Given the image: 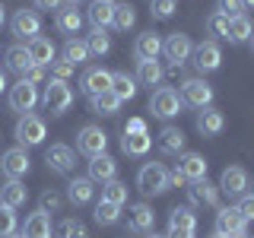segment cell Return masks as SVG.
Returning <instances> with one entry per match:
<instances>
[{
  "label": "cell",
  "mask_w": 254,
  "mask_h": 238,
  "mask_svg": "<svg viewBox=\"0 0 254 238\" xmlns=\"http://www.w3.org/2000/svg\"><path fill=\"white\" fill-rule=\"evenodd\" d=\"M137 187H140L146 197L162 194V190L169 187V172H165V165H159V162H146V165H143V169L137 172Z\"/></svg>",
  "instance_id": "1"
},
{
  "label": "cell",
  "mask_w": 254,
  "mask_h": 238,
  "mask_svg": "<svg viewBox=\"0 0 254 238\" xmlns=\"http://www.w3.org/2000/svg\"><path fill=\"white\" fill-rule=\"evenodd\" d=\"M181 108H185V102H181V95L169 89V86H162V89L153 92V99H149V111H153L156 118H162V121H169V118H178Z\"/></svg>",
  "instance_id": "2"
},
{
  "label": "cell",
  "mask_w": 254,
  "mask_h": 238,
  "mask_svg": "<svg viewBox=\"0 0 254 238\" xmlns=\"http://www.w3.org/2000/svg\"><path fill=\"white\" fill-rule=\"evenodd\" d=\"M42 105L51 111V115H64V111L73 105V89H70L67 83H61V79H51V83L45 86Z\"/></svg>",
  "instance_id": "3"
},
{
  "label": "cell",
  "mask_w": 254,
  "mask_h": 238,
  "mask_svg": "<svg viewBox=\"0 0 254 238\" xmlns=\"http://www.w3.org/2000/svg\"><path fill=\"white\" fill-rule=\"evenodd\" d=\"M105 146H108V133L102 130V127H95V124H86L83 130L76 133V149L79 153H86V156H102L105 153Z\"/></svg>",
  "instance_id": "4"
},
{
  "label": "cell",
  "mask_w": 254,
  "mask_h": 238,
  "mask_svg": "<svg viewBox=\"0 0 254 238\" xmlns=\"http://www.w3.org/2000/svg\"><path fill=\"white\" fill-rule=\"evenodd\" d=\"M190 51H194V42H190V35H185V32H172V35L162 42V54L172 60L175 70L190 58Z\"/></svg>",
  "instance_id": "5"
},
{
  "label": "cell",
  "mask_w": 254,
  "mask_h": 238,
  "mask_svg": "<svg viewBox=\"0 0 254 238\" xmlns=\"http://www.w3.org/2000/svg\"><path fill=\"white\" fill-rule=\"evenodd\" d=\"M245 226H248V219L238 213V206H222L216 213V235H222V238L245 235Z\"/></svg>",
  "instance_id": "6"
},
{
  "label": "cell",
  "mask_w": 254,
  "mask_h": 238,
  "mask_svg": "<svg viewBox=\"0 0 254 238\" xmlns=\"http://www.w3.org/2000/svg\"><path fill=\"white\" fill-rule=\"evenodd\" d=\"M181 102H188V105L194 108H210L213 105V86L203 83V79H185V86H181Z\"/></svg>",
  "instance_id": "7"
},
{
  "label": "cell",
  "mask_w": 254,
  "mask_h": 238,
  "mask_svg": "<svg viewBox=\"0 0 254 238\" xmlns=\"http://www.w3.org/2000/svg\"><path fill=\"white\" fill-rule=\"evenodd\" d=\"M16 140L22 146H38L45 140V121L38 115H22L19 124H16Z\"/></svg>",
  "instance_id": "8"
},
{
  "label": "cell",
  "mask_w": 254,
  "mask_h": 238,
  "mask_svg": "<svg viewBox=\"0 0 254 238\" xmlns=\"http://www.w3.org/2000/svg\"><path fill=\"white\" fill-rule=\"evenodd\" d=\"M190 58H194V67L200 70V73H213V70H219V63H222V51H219L216 42H203V45H197L194 51H190Z\"/></svg>",
  "instance_id": "9"
},
{
  "label": "cell",
  "mask_w": 254,
  "mask_h": 238,
  "mask_svg": "<svg viewBox=\"0 0 254 238\" xmlns=\"http://www.w3.org/2000/svg\"><path fill=\"white\" fill-rule=\"evenodd\" d=\"M35 105H38V89L32 83H26V79H19L10 89V108L19 111V115H29Z\"/></svg>",
  "instance_id": "10"
},
{
  "label": "cell",
  "mask_w": 254,
  "mask_h": 238,
  "mask_svg": "<svg viewBox=\"0 0 254 238\" xmlns=\"http://www.w3.org/2000/svg\"><path fill=\"white\" fill-rule=\"evenodd\" d=\"M0 172H3L6 178H22V175L29 172V153H26V146L6 149L3 159H0Z\"/></svg>",
  "instance_id": "11"
},
{
  "label": "cell",
  "mask_w": 254,
  "mask_h": 238,
  "mask_svg": "<svg viewBox=\"0 0 254 238\" xmlns=\"http://www.w3.org/2000/svg\"><path fill=\"white\" fill-rule=\"evenodd\" d=\"M45 162H48V169L51 172H58V175H70L73 172V149L70 146H64V143H54V146H48V153H45Z\"/></svg>",
  "instance_id": "12"
},
{
  "label": "cell",
  "mask_w": 254,
  "mask_h": 238,
  "mask_svg": "<svg viewBox=\"0 0 254 238\" xmlns=\"http://www.w3.org/2000/svg\"><path fill=\"white\" fill-rule=\"evenodd\" d=\"M79 89H83L86 95H102V92H108L111 89V73L108 70H102V67H89L83 73V79H79Z\"/></svg>",
  "instance_id": "13"
},
{
  "label": "cell",
  "mask_w": 254,
  "mask_h": 238,
  "mask_svg": "<svg viewBox=\"0 0 254 238\" xmlns=\"http://www.w3.org/2000/svg\"><path fill=\"white\" fill-rule=\"evenodd\" d=\"M10 29H13V35L16 38H35L38 35V29H42V19H38V13L35 10H19L13 16V22H10Z\"/></svg>",
  "instance_id": "14"
},
{
  "label": "cell",
  "mask_w": 254,
  "mask_h": 238,
  "mask_svg": "<svg viewBox=\"0 0 254 238\" xmlns=\"http://www.w3.org/2000/svg\"><path fill=\"white\" fill-rule=\"evenodd\" d=\"M26 51H29V58H32L35 67H51V60H54V42H51V38H45V35L29 38Z\"/></svg>",
  "instance_id": "15"
},
{
  "label": "cell",
  "mask_w": 254,
  "mask_h": 238,
  "mask_svg": "<svg viewBox=\"0 0 254 238\" xmlns=\"http://www.w3.org/2000/svg\"><path fill=\"white\" fill-rule=\"evenodd\" d=\"M175 172H181L188 181H200V178H206V159L200 153H181Z\"/></svg>",
  "instance_id": "16"
},
{
  "label": "cell",
  "mask_w": 254,
  "mask_h": 238,
  "mask_svg": "<svg viewBox=\"0 0 254 238\" xmlns=\"http://www.w3.org/2000/svg\"><path fill=\"white\" fill-rule=\"evenodd\" d=\"M153 226H156V213L146 203H137L127 210V229L130 232H153Z\"/></svg>",
  "instance_id": "17"
},
{
  "label": "cell",
  "mask_w": 254,
  "mask_h": 238,
  "mask_svg": "<svg viewBox=\"0 0 254 238\" xmlns=\"http://www.w3.org/2000/svg\"><path fill=\"white\" fill-rule=\"evenodd\" d=\"M133 54H137V60H159V54H162V38H159L156 32H143V35H137Z\"/></svg>",
  "instance_id": "18"
},
{
  "label": "cell",
  "mask_w": 254,
  "mask_h": 238,
  "mask_svg": "<svg viewBox=\"0 0 254 238\" xmlns=\"http://www.w3.org/2000/svg\"><path fill=\"white\" fill-rule=\"evenodd\" d=\"M115 175H118V162L108 153L89 159V181H102V184H105V181H111Z\"/></svg>",
  "instance_id": "19"
},
{
  "label": "cell",
  "mask_w": 254,
  "mask_h": 238,
  "mask_svg": "<svg viewBox=\"0 0 254 238\" xmlns=\"http://www.w3.org/2000/svg\"><path fill=\"white\" fill-rule=\"evenodd\" d=\"M188 194H190V200H194V203H203V206H219V187H216V184H210L206 178H200V181H190Z\"/></svg>",
  "instance_id": "20"
},
{
  "label": "cell",
  "mask_w": 254,
  "mask_h": 238,
  "mask_svg": "<svg viewBox=\"0 0 254 238\" xmlns=\"http://www.w3.org/2000/svg\"><path fill=\"white\" fill-rule=\"evenodd\" d=\"M219 190H226V194H245V187H248V175H245V169H238V165H232V169H226L222 172V178H219Z\"/></svg>",
  "instance_id": "21"
},
{
  "label": "cell",
  "mask_w": 254,
  "mask_h": 238,
  "mask_svg": "<svg viewBox=\"0 0 254 238\" xmlns=\"http://www.w3.org/2000/svg\"><path fill=\"white\" fill-rule=\"evenodd\" d=\"M26 197H29V190H26V184H22L19 178H6V184L0 187V203L10 206V210L22 206V203H26Z\"/></svg>",
  "instance_id": "22"
},
{
  "label": "cell",
  "mask_w": 254,
  "mask_h": 238,
  "mask_svg": "<svg viewBox=\"0 0 254 238\" xmlns=\"http://www.w3.org/2000/svg\"><path fill=\"white\" fill-rule=\"evenodd\" d=\"M222 127H226L222 111H216V108H200V115H197V130H200L203 137H216Z\"/></svg>",
  "instance_id": "23"
},
{
  "label": "cell",
  "mask_w": 254,
  "mask_h": 238,
  "mask_svg": "<svg viewBox=\"0 0 254 238\" xmlns=\"http://www.w3.org/2000/svg\"><path fill=\"white\" fill-rule=\"evenodd\" d=\"M58 29L67 32V35H76L83 29V13L76 10V3H64L58 10Z\"/></svg>",
  "instance_id": "24"
},
{
  "label": "cell",
  "mask_w": 254,
  "mask_h": 238,
  "mask_svg": "<svg viewBox=\"0 0 254 238\" xmlns=\"http://www.w3.org/2000/svg\"><path fill=\"white\" fill-rule=\"evenodd\" d=\"M22 238H51V219H48V213H32L26 219V226H22Z\"/></svg>",
  "instance_id": "25"
},
{
  "label": "cell",
  "mask_w": 254,
  "mask_h": 238,
  "mask_svg": "<svg viewBox=\"0 0 254 238\" xmlns=\"http://www.w3.org/2000/svg\"><path fill=\"white\" fill-rule=\"evenodd\" d=\"M115 19V0H92L89 3V22L95 29H105Z\"/></svg>",
  "instance_id": "26"
},
{
  "label": "cell",
  "mask_w": 254,
  "mask_h": 238,
  "mask_svg": "<svg viewBox=\"0 0 254 238\" xmlns=\"http://www.w3.org/2000/svg\"><path fill=\"white\" fill-rule=\"evenodd\" d=\"M6 70H10V73H26L29 67H35V63H32V58H29V51L22 45H13V48H6Z\"/></svg>",
  "instance_id": "27"
},
{
  "label": "cell",
  "mask_w": 254,
  "mask_h": 238,
  "mask_svg": "<svg viewBox=\"0 0 254 238\" xmlns=\"http://www.w3.org/2000/svg\"><path fill=\"white\" fill-rule=\"evenodd\" d=\"M92 194H95V187H92V181H89V178H73V181L67 184V200H70V203H76V206L89 203V200H92Z\"/></svg>",
  "instance_id": "28"
},
{
  "label": "cell",
  "mask_w": 254,
  "mask_h": 238,
  "mask_svg": "<svg viewBox=\"0 0 254 238\" xmlns=\"http://www.w3.org/2000/svg\"><path fill=\"white\" fill-rule=\"evenodd\" d=\"M149 146H153V137H149V133H124L121 137V149L127 156H146Z\"/></svg>",
  "instance_id": "29"
},
{
  "label": "cell",
  "mask_w": 254,
  "mask_h": 238,
  "mask_svg": "<svg viewBox=\"0 0 254 238\" xmlns=\"http://www.w3.org/2000/svg\"><path fill=\"white\" fill-rule=\"evenodd\" d=\"M137 79L140 86H159L162 83V63L159 60H140L137 63Z\"/></svg>",
  "instance_id": "30"
},
{
  "label": "cell",
  "mask_w": 254,
  "mask_h": 238,
  "mask_svg": "<svg viewBox=\"0 0 254 238\" xmlns=\"http://www.w3.org/2000/svg\"><path fill=\"white\" fill-rule=\"evenodd\" d=\"M251 32H254L251 19L242 13V16H235V19H229V35H226V42L242 45V42H248V38H251Z\"/></svg>",
  "instance_id": "31"
},
{
  "label": "cell",
  "mask_w": 254,
  "mask_h": 238,
  "mask_svg": "<svg viewBox=\"0 0 254 238\" xmlns=\"http://www.w3.org/2000/svg\"><path fill=\"white\" fill-rule=\"evenodd\" d=\"M159 149L169 156H178L181 149H185V133L178 130V127H165L162 133H159Z\"/></svg>",
  "instance_id": "32"
},
{
  "label": "cell",
  "mask_w": 254,
  "mask_h": 238,
  "mask_svg": "<svg viewBox=\"0 0 254 238\" xmlns=\"http://www.w3.org/2000/svg\"><path fill=\"white\" fill-rule=\"evenodd\" d=\"M169 229H175V232H194V229H197V216L188 210V206H175L172 216H169Z\"/></svg>",
  "instance_id": "33"
},
{
  "label": "cell",
  "mask_w": 254,
  "mask_h": 238,
  "mask_svg": "<svg viewBox=\"0 0 254 238\" xmlns=\"http://www.w3.org/2000/svg\"><path fill=\"white\" fill-rule=\"evenodd\" d=\"M111 92H115L121 102L133 99V95H137V79L127 76V73H111Z\"/></svg>",
  "instance_id": "34"
},
{
  "label": "cell",
  "mask_w": 254,
  "mask_h": 238,
  "mask_svg": "<svg viewBox=\"0 0 254 238\" xmlns=\"http://www.w3.org/2000/svg\"><path fill=\"white\" fill-rule=\"evenodd\" d=\"M64 60L73 63V67L86 63V60H89V48H86V42H79V38H67V45H64Z\"/></svg>",
  "instance_id": "35"
},
{
  "label": "cell",
  "mask_w": 254,
  "mask_h": 238,
  "mask_svg": "<svg viewBox=\"0 0 254 238\" xmlns=\"http://www.w3.org/2000/svg\"><path fill=\"white\" fill-rule=\"evenodd\" d=\"M92 111L95 115H118V108H121V99H118L115 92H102V95H92Z\"/></svg>",
  "instance_id": "36"
},
{
  "label": "cell",
  "mask_w": 254,
  "mask_h": 238,
  "mask_svg": "<svg viewBox=\"0 0 254 238\" xmlns=\"http://www.w3.org/2000/svg\"><path fill=\"white\" fill-rule=\"evenodd\" d=\"M86 48H89V54H95V58H105V54L111 51V38L105 29H92V35L86 38Z\"/></svg>",
  "instance_id": "37"
},
{
  "label": "cell",
  "mask_w": 254,
  "mask_h": 238,
  "mask_svg": "<svg viewBox=\"0 0 254 238\" xmlns=\"http://www.w3.org/2000/svg\"><path fill=\"white\" fill-rule=\"evenodd\" d=\"M133 22H137V13H133V6L130 3H115V19H111V26L115 29H133Z\"/></svg>",
  "instance_id": "38"
},
{
  "label": "cell",
  "mask_w": 254,
  "mask_h": 238,
  "mask_svg": "<svg viewBox=\"0 0 254 238\" xmlns=\"http://www.w3.org/2000/svg\"><path fill=\"white\" fill-rule=\"evenodd\" d=\"M118 219H121V206H115L108 200L95 203V222H99V226H115Z\"/></svg>",
  "instance_id": "39"
},
{
  "label": "cell",
  "mask_w": 254,
  "mask_h": 238,
  "mask_svg": "<svg viewBox=\"0 0 254 238\" xmlns=\"http://www.w3.org/2000/svg\"><path fill=\"white\" fill-rule=\"evenodd\" d=\"M102 200H108V203H115V206H121L127 200V184H121V181H105L102 184Z\"/></svg>",
  "instance_id": "40"
},
{
  "label": "cell",
  "mask_w": 254,
  "mask_h": 238,
  "mask_svg": "<svg viewBox=\"0 0 254 238\" xmlns=\"http://www.w3.org/2000/svg\"><path fill=\"white\" fill-rule=\"evenodd\" d=\"M206 32H210L213 38H222L226 42V35H229V19L222 13H210L206 16Z\"/></svg>",
  "instance_id": "41"
},
{
  "label": "cell",
  "mask_w": 254,
  "mask_h": 238,
  "mask_svg": "<svg viewBox=\"0 0 254 238\" xmlns=\"http://www.w3.org/2000/svg\"><path fill=\"white\" fill-rule=\"evenodd\" d=\"M58 238H89V235H86V226L79 219H64L58 226Z\"/></svg>",
  "instance_id": "42"
},
{
  "label": "cell",
  "mask_w": 254,
  "mask_h": 238,
  "mask_svg": "<svg viewBox=\"0 0 254 238\" xmlns=\"http://www.w3.org/2000/svg\"><path fill=\"white\" fill-rule=\"evenodd\" d=\"M16 232V210L0 203V238H10Z\"/></svg>",
  "instance_id": "43"
},
{
  "label": "cell",
  "mask_w": 254,
  "mask_h": 238,
  "mask_svg": "<svg viewBox=\"0 0 254 238\" xmlns=\"http://www.w3.org/2000/svg\"><path fill=\"white\" fill-rule=\"evenodd\" d=\"M242 0H219L216 3V13H222L226 19H235V16H242Z\"/></svg>",
  "instance_id": "44"
},
{
  "label": "cell",
  "mask_w": 254,
  "mask_h": 238,
  "mask_svg": "<svg viewBox=\"0 0 254 238\" xmlns=\"http://www.w3.org/2000/svg\"><path fill=\"white\" fill-rule=\"evenodd\" d=\"M73 63H67V60H51V79H61V83H67L70 73H73Z\"/></svg>",
  "instance_id": "45"
},
{
  "label": "cell",
  "mask_w": 254,
  "mask_h": 238,
  "mask_svg": "<svg viewBox=\"0 0 254 238\" xmlns=\"http://www.w3.org/2000/svg\"><path fill=\"white\" fill-rule=\"evenodd\" d=\"M61 206H64L61 194H54V190H45V194H42V206H38V210H42V213H58Z\"/></svg>",
  "instance_id": "46"
},
{
  "label": "cell",
  "mask_w": 254,
  "mask_h": 238,
  "mask_svg": "<svg viewBox=\"0 0 254 238\" xmlns=\"http://www.w3.org/2000/svg\"><path fill=\"white\" fill-rule=\"evenodd\" d=\"M175 13V0H153V16L156 19H169Z\"/></svg>",
  "instance_id": "47"
},
{
  "label": "cell",
  "mask_w": 254,
  "mask_h": 238,
  "mask_svg": "<svg viewBox=\"0 0 254 238\" xmlns=\"http://www.w3.org/2000/svg\"><path fill=\"white\" fill-rule=\"evenodd\" d=\"M22 79H26V83H32V86L42 83V79H45V67H29L26 73H22Z\"/></svg>",
  "instance_id": "48"
},
{
  "label": "cell",
  "mask_w": 254,
  "mask_h": 238,
  "mask_svg": "<svg viewBox=\"0 0 254 238\" xmlns=\"http://www.w3.org/2000/svg\"><path fill=\"white\" fill-rule=\"evenodd\" d=\"M124 133H146V121H143V118H130V121L124 124Z\"/></svg>",
  "instance_id": "49"
},
{
  "label": "cell",
  "mask_w": 254,
  "mask_h": 238,
  "mask_svg": "<svg viewBox=\"0 0 254 238\" xmlns=\"http://www.w3.org/2000/svg\"><path fill=\"white\" fill-rule=\"evenodd\" d=\"M238 213H242L245 219H254V197H242V200H238Z\"/></svg>",
  "instance_id": "50"
},
{
  "label": "cell",
  "mask_w": 254,
  "mask_h": 238,
  "mask_svg": "<svg viewBox=\"0 0 254 238\" xmlns=\"http://www.w3.org/2000/svg\"><path fill=\"white\" fill-rule=\"evenodd\" d=\"M35 6L38 10H61L64 0H35Z\"/></svg>",
  "instance_id": "51"
},
{
  "label": "cell",
  "mask_w": 254,
  "mask_h": 238,
  "mask_svg": "<svg viewBox=\"0 0 254 238\" xmlns=\"http://www.w3.org/2000/svg\"><path fill=\"white\" fill-rule=\"evenodd\" d=\"M169 184H175V187H185V184H188V178H185L181 172H172V175H169Z\"/></svg>",
  "instance_id": "52"
},
{
  "label": "cell",
  "mask_w": 254,
  "mask_h": 238,
  "mask_svg": "<svg viewBox=\"0 0 254 238\" xmlns=\"http://www.w3.org/2000/svg\"><path fill=\"white\" fill-rule=\"evenodd\" d=\"M6 22V13H3V3H0V26H3Z\"/></svg>",
  "instance_id": "53"
},
{
  "label": "cell",
  "mask_w": 254,
  "mask_h": 238,
  "mask_svg": "<svg viewBox=\"0 0 254 238\" xmlns=\"http://www.w3.org/2000/svg\"><path fill=\"white\" fill-rule=\"evenodd\" d=\"M3 89H6V76L0 73V92H3Z\"/></svg>",
  "instance_id": "54"
},
{
  "label": "cell",
  "mask_w": 254,
  "mask_h": 238,
  "mask_svg": "<svg viewBox=\"0 0 254 238\" xmlns=\"http://www.w3.org/2000/svg\"><path fill=\"white\" fill-rule=\"evenodd\" d=\"M242 6H254V0H242Z\"/></svg>",
  "instance_id": "55"
},
{
  "label": "cell",
  "mask_w": 254,
  "mask_h": 238,
  "mask_svg": "<svg viewBox=\"0 0 254 238\" xmlns=\"http://www.w3.org/2000/svg\"><path fill=\"white\" fill-rule=\"evenodd\" d=\"M248 42H251V51H254V32H251V38H248Z\"/></svg>",
  "instance_id": "56"
},
{
  "label": "cell",
  "mask_w": 254,
  "mask_h": 238,
  "mask_svg": "<svg viewBox=\"0 0 254 238\" xmlns=\"http://www.w3.org/2000/svg\"><path fill=\"white\" fill-rule=\"evenodd\" d=\"M149 238H165V235H156V232H153V235H149Z\"/></svg>",
  "instance_id": "57"
},
{
  "label": "cell",
  "mask_w": 254,
  "mask_h": 238,
  "mask_svg": "<svg viewBox=\"0 0 254 238\" xmlns=\"http://www.w3.org/2000/svg\"><path fill=\"white\" fill-rule=\"evenodd\" d=\"M70 3H83V0H70Z\"/></svg>",
  "instance_id": "58"
},
{
  "label": "cell",
  "mask_w": 254,
  "mask_h": 238,
  "mask_svg": "<svg viewBox=\"0 0 254 238\" xmlns=\"http://www.w3.org/2000/svg\"><path fill=\"white\" fill-rule=\"evenodd\" d=\"M235 238H248V235H235Z\"/></svg>",
  "instance_id": "59"
},
{
  "label": "cell",
  "mask_w": 254,
  "mask_h": 238,
  "mask_svg": "<svg viewBox=\"0 0 254 238\" xmlns=\"http://www.w3.org/2000/svg\"><path fill=\"white\" fill-rule=\"evenodd\" d=\"M10 238H22V235H10Z\"/></svg>",
  "instance_id": "60"
},
{
  "label": "cell",
  "mask_w": 254,
  "mask_h": 238,
  "mask_svg": "<svg viewBox=\"0 0 254 238\" xmlns=\"http://www.w3.org/2000/svg\"><path fill=\"white\" fill-rule=\"evenodd\" d=\"M213 238H222V235H213Z\"/></svg>",
  "instance_id": "61"
},
{
  "label": "cell",
  "mask_w": 254,
  "mask_h": 238,
  "mask_svg": "<svg viewBox=\"0 0 254 238\" xmlns=\"http://www.w3.org/2000/svg\"><path fill=\"white\" fill-rule=\"evenodd\" d=\"M251 197H254V194H251Z\"/></svg>",
  "instance_id": "62"
}]
</instances>
